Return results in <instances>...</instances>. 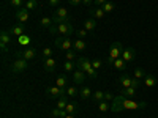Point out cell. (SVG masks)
Segmentation results:
<instances>
[{"label":"cell","instance_id":"cell-1","mask_svg":"<svg viewBox=\"0 0 158 118\" xmlns=\"http://www.w3.org/2000/svg\"><path fill=\"white\" fill-rule=\"evenodd\" d=\"M146 102H138L133 99H127L125 96H115L111 102V110L112 112H122V110H138V109H146Z\"/></svg>","mask_w":158,"mask_h":118},{"label":"cell","instance_id":"cell-2","mask_svg":"<svg viewBox=\"0 0 158 118\" xmlns=\"http://www.w3.org/2000/svg\"><path fill=\"white\" fill-rule=\"evenodd\" d=\"M76 65H77L79 69H82L85 74H89L90 79H97L98 77L97 69H94V66H92V60H89L87 57H79L77 61H76Z\"/></svg>","mask_w":158,"mask_h":118},{"label":"cell","instance_id":"cell-3","mask_svg":"<svg viewBox=\"0 0 158 118\" xmlns=\"http://www.w3.org/2000/svg\"><path fill=\"white\" fill-rule=\"evenodd\" d=\"M122 54H123V44L118 43V41L112 43V44H111V49H109V55H108V58H106L108 63L112 65L114 60H117V58L122 57Z\"/></svg>","mask_w":158,"mask_h":118},{"label":"cell","instance_id":"cell-4","mask_svg":"<svg viewBox=\"0 0 158 118\" xmlns=\"http://www.w3.org/2000/svg\"><path fill=\"white\" fill-rule=\"evenodd\" d=\"M52 21H54L56 25H59V24H62V22L71 21V18H70V14H68V10L63 8V6H59V8L54 11V14H52Z\"/></svg>","mask_w":158,"mask_h":118},{"label":"cell","instance_id":"cell-5","mask_svg":"<svg viewBox=\"0 0 158 118\" xmlns=\"http://www.w3.org/2000/svg\"><path fill=\"white\" fill-rule=\"evenodd\" d=\"M56 46L60 50L68 52V50L73 49V41L70 39V36H59V38H56Z\"/></svg>","mask_w":158,"mask_h":118},{"label":"cell","instance_id":"cell-6","mask_svg":"<svg viewBox=\"0 0 158 118\" xmlns=\"http://www.w3.org/2000/svg\"><path fill=\"white\" fill-rule=\"evenodd\" d=\"M46 95L48 98H56L60 99L62 96H67V88H60V87H48L46 88Z\"/></svg>","mask_w":158,"mask_h":118},{"label":"cell","instance_id":"cell-7","mask_svg":"<svg viewBox=\"0 0 158 118\" xmlns=\"http://www.w3.org/2000/svg\"><path fill=\"white\" fill-rule=\"evenodd\" d=\"M73 32H74V27H73L71 21L62 22L57 25V33H60V36H70V35H73Z\"/></svg>","mask_w":158,"mask_h":118},{"label":"cell","instance_id":"cell-8","mask_svg":"<svg viewBox=\"0 0 158 118\" xmlns=\"http://www.w3.org/2000/svg\"><path fill=\"white\" fill-rule=\"evenodd\" d=\"M27 66H29L27 60H25V58H18V60L13 61L11 69H13V73H15V74H19V73H22V71L27 69Z\"/></svg>","mask_w":158,"mask_h":118},{"label":"cell","instance_id":"cell-9","mask_svg":"<svg viewBox=\"0 0 158 118\" xmlns=\"http://www.w3.org/2000/svg\"><path fill=\"white\" fill-rule=\"evenodd\" d=\"M71 74H73V82H74V84L82 85V84L85 82V73H84L82 69H79V68H77V69H74Z\"/></svg>","mask_w":158,"mask_h":118},{"label":"cell","instance_id":"cell-10","mask_svg":"<svg viewBox=\"0 0 158 118\" xmlns=\"http://www.w3.org/2000/svg\"><path fill=\"white\" fill-rule=\"evenodd\" d=\"M122 58H123L127 63L133 61V60L136 58V50H135L133 47H125V49H123V54H122Z\"/></svg>","mask_w":158,"mask_h":118},{"label":"cell","instance_id":"cell-11","mask_svg":"<svg viewBox=\"0 0 158 118\" xmlns=\"http://www.w3.org/2000/svg\"><path fill=\"white\" fill-rule=\"evenodd\" d=\"M89 13H90V16L94 18V19H97V21H100V19H103L104 18V10L101 8V6H95V8H90L89 10Z\"/></svg>","mask_w":158,"mask_h":118},{"label":"cell","instance_id":"cell-12","mask_svg":"<svg viewBox=\"0 0 158 118\" xmlns=\"http://www.w3.org/2000/svg\"><path fill=\"white\" fill-rule=\"evenodd\" d=\"M16 19L19 22H27L29 21V10L27 8H19L16 10Z\"/></svg>","mask_w":158,"mask_h":118},{"label":"cell","instance_id":"cell-13","mask_svg":"<svg viewBox=\"0 0 158 118\" xmlns=\"http://www.w3.org/2000/svg\"><path fill=\"white\" fill-rule=\"evenodd\" d=\"M43 66L48 73H52V71H56V60L49 57V58H43Z\"/></svg>","mask_w":158,"mask_h":118},{"label":"cell","instance_id":"cell-14","mask_svg":"<svg viewBox=\"0 0 158 118\" xmlns=\"http://www.w3.org/2000/svg\"><path fill=\"white\" fill-rule=\"evenodd\" d=\"M97 25H98V21L94 19V18H90V19H85V22H84V29H85L87 32H94V30L97 29Z\"/></svg>","mask_w":158,"mask_h":118},{"label":"cell","instance_id":"cell-15","mask_svg":"<svg viewBox=\"0 0 158 118\" xmlns=\"http://www.w3.org/2000/svg\"><path fill=\"white\" fill-rule=\"evenodd\" d=\"M22 55V58H25V60H33L35 58V55H36V52H35V49H32V47H27V49H25L24 52H22V54H18V57H21Z\"/></svg>","mask_w":158,"mask_h":118},{"label":"cell","instance_id":"cell-16","mask_svg":"<svg viewBox=\"0 0 158 118\" xmlns=\"http://www.w3.org/2000/svg\"><path fill=\"white\" fill-rule=\"evenodd\" d=\"M24 30H25L24 24L19 22V24H16V25H13V27H11V35H16L19 38L21 35H24Z\"/></svg>","mask_w":158,"mask_h":118},{"label":"cell","instance_id":"cell-17","mask_svg":"<svg viewBox=\"0 0 158 118\" xmlns=\"http://www.w3.org/2000/svg\"><path fill=\"white\" fill-rule=\"evenodd\" d=\"M112 66L117 69V71H125V68H127V61L120 57V58H117V60H114V63H112Z\"/></svg>","mask_w":158,"mask_h":118},{"label":"cell","instance_id":"cell-18","mask_svg":"<svg viewBox=\"0 0 158 118\" xmlns=\"http://www.w3.org/2000/svg\"><path fill=\"white\" fill-rule=\"evenodd\" d=\"M51 115L54 116V118H65L68 115V112L65 110V109H59V107H56V109H52L51 110Z\"/></svg>","mask_w":158,"mask_h":118},{"label":"cell","instance_id":"cell-19","mask_svg":"<svg viewBox=\"0 0 158 118\" xmlns=\"http://www.w3.org/2000/svg\"><path fill=\"white\" fill-rule=\"evenodd\" d=\"M144 85L149 87V88L155 87V85H156V79H155V76H152V74H146V77H144Z\"/></svg>","mask_w":158,"mask_h":118},{"label":"cell","instance_id":"cell-20","mask_svg":"<svg viewBox=\"0 0 158 118\" xmlns=\"http://www.w3.org/2000/svg\"><path fill=\"white\" fill-rule=\"evenodd\" d=\"M0 43L10 44V43H11V32H6V30L0 32Z\"/></svg>","mask_w":158,"mask_h":118},{"label":"cell","instance_id":"cell-21","mask_svg":"<svg viewBox=\"0 0 158 118\" xmlns=\"http://www.w3.org/2000/svg\"><path fill=\"white\" fill-rule=\"evenodd\" d=\"M120 95H122V96H125V98H133V96L136 95V88H133V87L122 88V90H120Z\"/></svg>","mask_w":158,"mask_h":118},{"label":"cell","instance_id":"cell-22","mask_svg":"<svg viewBox=\"0 0 158 118\" xmlns=\"http://www.w3.org/2000/svg\"><path fill=\"white\" fill-rule=\"evenodd\" d=\"M92 95H94V93H92V90L89 87H82L81 90H79V96H81L82 99H90Z\"/></svg>","mask_w":158,"mask_h":118},{"label":"cell","instance_id":"cell-23","mask_svg":"<svg viewBox=\"0 0 158 118\" xmlns=\"http://www.w3.org/2000/svg\"><path fill=\"white\" fill-rule=\"evenodd\" d=\"M118 82H120L122 88H128V87H131V77H128L127 74H123V76L118 77Z\"/></svg>","mask_w":158,"mask_h":118},{"label":"cell","instance_id":"cell-24","mask_svg":"<svg viewBox=\"0 0 158 118\" xmlns=\"http://www.w3.org/2000/svg\"><path fill=\"white\" fill-rule=\"evenodd\" d=\"M40 25H41L43 29H51L52 25H54V21H52V18H41L40 19Z\"/></svg>","mask_w":158,"mask_h":118},{"label":"cell","instance_id":"cell-25","mask_svg":"<svg viewBox=\"0 0 158 118\" xmlns=\"http://www.w3.org/2000/svg\"><path fill=\"white\" fill-rule=\"evenodd\" d=\"M56 85L60 87V88H67V87H68V79H67V76H59L57 81H56Z\"/></svg>","mask_w":158,"mask_h":118},{"label":"cell","instance_id":"cell-26","mask_svg":"<svg viewBox=\"0 0 158 118\" xmlns=\"http://www.w3.org/2000/svg\"><path fill=\"white\" fill-rule=\"evenodd\" d=\"M65 110L68 112V115H74L77 112V104L76 102H68L67 107H65Z\"/></svg>","mask_w":158,"mask_h":118},{"label":"cell","instance_id":"cell-27","mask_svg":"<svg viewBox=\"0 0 158 118\" xmlns=\"http://www.w3.org/2000/svg\"><path fill=\"white\" fill-rule=\"evenodd\" d=\"M73 47H74V50H84L85 49V41L84 39H76V41L73 43Z\"/></svg>","mask_w":158,"mask_h":118},{"label":"cell","instance_id":"cell-28","mask_svg":"<svg viewBox=\"0 0 158 118\" xmlns=\"http://www.w3.org/2000/svg\"><path fill=\"white\" fill-rule=\"evenodd\" d=\"M98 110H100V112H108V110H111V102H108V101L98 102Z\"/></svg>","mask_w":158,"mask_h":118},{"label":"cell","instance_id":"cell-29","mask_svg":"<svg viewBox=\"0 0 158 118\" xmlns=\"http://www.w3.org/2000/svg\"><path fill=\"white\" fill-rule=\"evenodd\" d=\"M63 69L67 71V73H73L74 69H76V65H74V61H70V60H67L63 63Z\"/></svg>","mask_w":158,"mask_h":118},{"label":"cell","instance_id":"cell-30","mask_svg":"<svg viewBox=\"0 0 158 118\" xmlns=\"http://www.w3.org/2000/svg\"><path fill=\"white\" fill-rule=\"evenodd\" d=\"M30 36H27V35H21L19 38H18V43L21 44V46H29L30 44Z\"/></svg>","mask_w":158,"mask_h":118},{"label":"cell","instance_id":"cell-31","mask_svg":"<svg viewBox=\"0 0 158 118\" xmlns=\"http://www.w3.org/2000/svg\"><path fill=\"white\" fill-rule=\"evenodd\" d=\"M92 99H94L95 102H101V101H104V93L103 91H100V90H97L94 95H92Z\"/></svg>","mask_w":158,"mask_h":118},{"label":"cell","instance_id":"cell-32","mask_svg":"<svg viewBox=\"0 0 158 118\" xmlns=\"http://www.w3.org/2000/svg\"><path fill=\"white\" fill-rule=\"evenodd\" d=\"M79 91L76 90V87H67V96L68 98H76Z\"/></svg>","mask_w":158,"mask_h":118},{"label":"cell","instance_id":"cell-33","mask_svg":"<svg viewBox=\"0 0 158 118\" xmlns=\"http://www.w3.org/2000/svg\"><path fill=\"white\" fill-rule=\"evenodd\" d=\"M103 10H104V13H111V11H114V8H115V5L112 3V2H109V0H108V2L106 3H104L103 6H101Z\"/></svg>","mask_w":158,"mask_h":118},{"label":"cell","instance_id":"cell-34","mask_svg":"<svg viewBox=\"0 0 158 118\" xmlns=\"http://www.w3.org/2000/svg\"><path fill=\"white\" fill-rule=\"evenodd\" d=\"M68 96H62L60 99H59V102H57V107L59 109H65L67 107V104H68V99H67Z\"/></svg>","mask_w":158,"mask_h":118},{"label":"cell","instance_id":"cell-35","mask_svg":"<svg viewBox=\"0 0 158 118\" xmlns=\"http://www.w3.org/2000/svg\"><path fill=\"white\" fill-rule=\"evenodd\" d=\"M146 74H147V73L144 71L142 68H136V69H135V77H136V79H144V77H146Z\"/></svg>","mask_w":158,"mask_h":118},{"label":"cell","instance_id":"cell-36","mask_svg":"<svg viewBox=\"0 0 158 118\" xmlns=\"http://www.w3.org/2000/svg\"><path fill=\"white\" fill-rule=\"evenodd\" d=\"M36 6H38L36 0H27V3H25V8L27 10H36Z\"/></svg>","mask_w":158,"mask_h":118},{"label":"cell","instance_id":"cell-37","mask_svg":"<svg viewBox=\"0 0 158 118\" xmlns=\"http://www.w3.org/2000/svg\"><path fill=\"white\" fill-rule=\"evenodd\" d=\"M87 33H89V32H87L85 29H81V30H76V35H77V38H79V39H84V38L87 36Z\"/></svg>","mask_w":158,"mask_h":118},{"label":"cell","instance_id":"cell-38","mask_svg":"<svg viewBox=\"0 0 158 118\" xmlns=\"http://www.w3.org/2000/svg\"><path fill=\"white\" fill-rule=\"evenodd\" d=\"M65 57H67V60H70V61L76 60V54H74V50H73V49H71V50H68L67 54H65Z\"/></svg>","mask_w":158,"mask_h":118},{"label":"cell","instance_id":"cell-39","mask_svg":"<svg viewBox=\"0 0 158 118\" xmlns=\"http://www.w3.org/2000/svg\"><path fill=\"white\" fill-rule=\"evenodd\" d=\"M52 57V49L51 47H44L43 49V58H49Z\"/></svg>","mask_w":158,"mask_h":118},{"label":"cell","instance_id":"cell-40","mask_svg":"<svg viewBox=\"0 0 158 118\" xmlns=\"http://www.w3.org/2000/svg\"><path fill=\"white\" fill-rule=\"evenodd\" d=\"M10 3H11V6H15V8H22V0H10Z\"/></svg>","mask_w":158,"mask_h":118},{"label":"cell","instance_id":"cell-41","mask_svg":"<svg viewBox=\"0 0 158 118\" xmlns=\"http://www.w3.org/2000/svg\"><path fill=\"white\" fill-rule=\"evenodd\" d=\"M101 65H103V61L101 60H92V66H94V69H100L101 68Z\"/></svg>","mask_w":158,"mask_h":118},{"label":"cell","instance_id":"cell-42","mask_svg":"<svg viewBox=\"0 0 158 118\" xmlns=\"http://www.w3.org/2000/svg\"><path fill=\"white\" fill-rule=\"evenodd\" d=\"M131 87L138 90L141 87V81H139V79H136V77H133V79H131Z\"/></svg>","mask_w":158,"mask_h":118},{"label":"cell","instance_id":"cell-43","mask_svg":"<svg viewBox=\"0 0 158 118\" xmlns=\"http://www.w3.org/2000/svg\"><path fill=\"white\" fill-rule=\"evenodd\" d=\"M114 98H115V96H114L112 93H104V101H108V102H112V101H114Z\"/></svg>","mask_w":158,"mask_h":118},{"label":"cell","instance_id":"cell-44","mask_svg":"<svg viewBox=\"0 0 158 118\" xmlns=\"http://www.w3.org/2000/svg\"><path fill=\"white\" fill-rule=\"evenodd\" d=\"M49 5L52 8H59L60 6V0H49Z\"/></svg>","mask_w":158,"mask_h":118},{"label":"cell","instance_id":"cell-45","mask_svg":"<svg viewBox=\"0 0 158 118\" xmlns=\"http://www.w3.org/2000/svg\"><path fill=\"white\" fill-rule=\"evenodd\" d=\"M108 0H94V3H95V6H103L104 3H106Z\"/></svg>","mask_w":158,"mask_h":118},{"label":"cell","instance_id":"cell-46","mask_svg":"<svg viewBox=\"0 0 158 118\" xmlns=\"http://www.w3.org/2000/svg\"><path fill=\"white\" fill-rule=\"evenodd\" d=\"M68 2H70V5L77 6V5H81V3H82V0H68Z\"/></svg>","mask_w":158,"mask_h":118},{"label":"cell","instance_id":"cell-47","mask_svg":"<svg viewBox=\"0 0 158 118\" xmlns=\"http://www.w3.org/2000/svg\"><path fill=\"white\" fill-rule=\"evenodd\" d=\"M8 44H3V43H0V50H2V52H6L8 50V47H6Z\"/></svg>","mask_w":158,"mask_h":118},{"label":"cell","instance_id":"cell-48","mask_svg":"<svg viewBox=\"0 0 158 118\" xmlns=\"http://www.w3.org/2000/svg\"><path fill=\"white\" fill-rule=\"evenodd\" d=\"M82 3H84L85 6H90L92 3H94V0H82Z\"/></svg>","mask_w":158,"mask_h":118},{"label":"cell","instance_id":"cell-49","mask_svg":"<svg viewBox=\"0 0 158 118\" xmlns=\"http://www.w3.org/2000/svg\"><path fill=\"white\" fill-rule=\"evenodd\" d=\"M65 118H74L73 115H67V116H65Z\"/></svg>","mask_w":158,"mask_h":118},{"label":"cell","instance_id":"cell-50","mask_svg":"<svg viewBox=\"0 0 158 118\" xmlns=\"http://www.w3.org/2000/svg\"><path fill=\"white\" fill-rule=\"evenodd\" d=\"M36 2H41V0H36Z\"/></svg>","mask_w":158,"mask_h":118}]
</instances>
